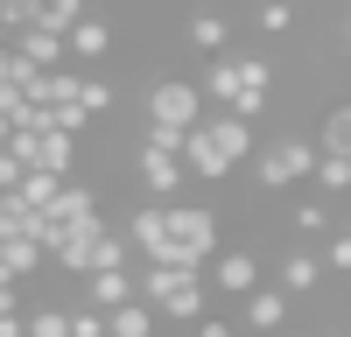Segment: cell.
Returning <instances> with one entry per match:
<instances>
[{
    "instance_id": "1",
    "label": "cell",
    "mask_w": 351,
    "mask_h": 337,
    "mask_svg": "<svg viewBox=\"0 0 351 337\" xmlns=\"http://www.w3.org/2000/svg\"><path fill=\"white\" fill-rule=\"evenodd\" d=\"M218 239H225V225H218L211 204H169V246L155 253L148 267H211Z\"/></svg>"
},
{
    "instance_id": "2",
    "label": "cell",
    "mask_w": 351,
    "mask_h": 337,
    "mask_svg": "<svg viewBox=\"0 0 351 337\" xmlns=\"http://www.w3.org/2000/svg\"><path fill=\"white\" fill-rule=\"evenodd\" d=\"M141 112H148V127H204L211 120V99H204V84H190V77H155Z\"/></svg>"
},
{
    "instance_id": "3",
    "label": "cell",
    "mask_w": 351,
    "mask_h": 337,
    "mask_svg": "<svg viewBox=\"0 0 351 337\" xmlns=\"http://www.w3.org/2000/svg\"><path fill=\"white\" fill-rule=\"evenodd\" d=\"M316 162H324V148H316V140L281 134L274 148H260V155H253V183H260V190H288V183L316 176Z\"/></svg>"
},
{
    "instance_id": "4",
    "label": "cell",
    "mask_w": 351,
    "mask_h": 337,
    "mask_svg": "<svg viewBox=\"0 0 351 337\" xmlns=\"http://www.w3.org/2000/svg\"><path fill=\"white\" fill-rule=\"evenodd\" d=\"M197 84H204V99H211V112H232L239 92H246V64H239V56H211Z\"/></svg>"
},
{
    "instance_id": "5",
    "label": "cell",
    "mask_w": 351,
    "mask_h": 337,
    "mask_svg": "<svg viewBox=\"0 0 351 337\" xmlns=\"http://www.w3.org/2000/svg\"><path fill=\"white\" fill-rule=\"evenodd\" d=\"M183 176H190V162H183V155H155V148H141V190H148L155 204H176Z\"/></svg>"
},
{
    "instance_id": "6",
    "label": "cell",
    "mask_w": 351,
    "mask_h": 337,
    "mask_svg": "<svg viewBox=\"0 0 351 337\" xmlns=\"http://www.w3.org/2000/svg\"><path fill=\"white\" fill-rule=\"evenodd\" d=\"M211 288H218V295H253V288H260V260H253L246 246L218 253V260H211Z\"/></svg>"
},
{
    "instance_id": "7",
    "label": "cell",
    "mask_w": 351,
    "mask_h": 337,
    "mask_svg": "<svg viewBox=\"0 0 351 337\" xmlns=\"http://www.w3.org/2000/svg\"><path fill=\"white\" fill-rule=\"evenodd\" d=\"M84 302H92V309H106V316H112V309L141 302V274H127V267H106V274H92V281H84Z\"/></svg>"
},
{
    "instance_id": "8",
    "label": "cell",
    "mask_w": 351,
    "mask_h": 337,
    "mask_svg": "<svg viewBox=\"0 0 351 337\" xmlns=\"http://www.w3.org/2000/svg\"><path fill=\"white\" fill-rule=\"evenodd\" d=\"M239 323H246V330H260V337L281 330V323H288V288H281V281H274V288L260 281V288L246 295V309H239Z\"/></svg>"
},
{
    "instance_id": "9",
    "label": "cell",
    "mask_w": 351,
    "mask_h": 337,
    "mask_svg": "<svg viewBox=\"0 0 351 337\" xmlns=\"http://www.w3.org/2000/svg\"><path fill=\"white\" fill-rule=\"evenodd\" d=\"M324 274H330L324 253H309V246L281 253V288H288V295H316V288H324Z\"/></svg>"
},
{
    "instance_id": "10",
    "label": "cell",
    "mask_w": 351,
    "mask_h": 337,
    "mask_svg": "<svg viewBox=\"0 0 351 337\" xmlns=\"http://www.w3.org/2000/svg\"><path fill=\"white\" fill-rule=\"evenodd\" d=\"M14 49H21L36 71H64V64H71V36H56V28H21Z\"/></svg>"
},
{
    "instance_id": "11",
    "label": "cell",
    "mask_w": 351,
    "mask_h": 337,
    "mask_svg": "<svg viewBox=\"0 0 351 337\" xmlns=\"http://www.w3.org/2000/svg\"><path fill=\"white\" fill-rule=\"evenodd\" d=\"M127 239L141 246V260H155V253L169 246V204H155V197H148V204L127 218Z\"/></svg>"
},
{
    "instance_id": "12",
    "label": "cell",
    "mask_w": 351,
    "mask_h": 337,
    "mask_svg": "<svg viewBox=\"0 0 351 337\" xmlns=\"http://www.w3.org/2000/svg\"><path fill=\"white\" fill-rule=\"evenodd\" d=\"M106 56H112V21L106 14H84L71 28V64H106Z\"/></svg>"
},
{
    "instance_id": "13",
    "label": "cell",
    "mask_w": 351,
    "mask_h": 337,
    "mask_svg": "<svg viewBox=\"0 0 351 337\" xmlns=\"http://www.w3.org/2000/svg\"><path fill=\"white\" fill-rule=\"evenodd\" d=\"M43 260H49L43 239H0V274H8V281H28Z\"/></svg>"
},
{
    "instance_id": "14",
    "label": "cell",
    "mask_w": 351,
    "mask_h": 337,
    "mask_svg": "<svg viewBox=\"0 0 351 337\" xmlns=\"http://www.w3.org/2000/svg\"><path fill=\"white\" fill-rule=\"evenodd\" d=\"M49 218L64 225V232H71V225H84V218H106V211H99V190H92V183H71V190L49 204Z\"/></svg>"
},
{
    "instance_id": "15",
    "label": "cell",
    "mask_w": 351,
    "mask_h": 337,
    "mask_svg": "<svg viewBox=\"0 0 351 337\" xmlns=\"http://www.w3.org/2000/svg\"><path fill=\"white\" fill-rule=\"evenodd\" d=\"M36 77H43V71L8 42V56H0V92H8V99H36Z\"/></svg>"
},
{
    "instance_id": "16",
    "label": "cell",
    "mask_w": 351,
    "mask_h": 337,
    "mask_svg": "<svg viewBox=\"0 0 351 337\" xmlns=\"http://www.w3.org/2000/svg\"><path fill=\"white\" fill-rule=\"evenodd\" d=\"M190 42H197L204 56H225V42H232V21H225V14H211V8H204V14H190Z\"/></svg>"
},
{
    "instance_id": "17",
    "label": "cell",
    "mask_w": 351,
    "mask_h": 337,
    "mask_svg": "<svg viewBox=\"0 0 351 337\" xmlns=\"http://www.w3.org/2000/svg\"><path fill=\"white\" fill-rule=\"evenodd\" d=\"M155 323H162L155 302H127V309H112V337H155Z\"/></svg>"
},
{
    "instance_id": "18",
    "label": "cell",
    "mask_w": 351,
    "mask_h": 337,
    "mask_svg": "<svg viewBox=\"0 0 351 337\" xmlns=\"http://www.w3.org/2000/svg\"><path fill=\"white\" fill-rule=\"evenodd\" d=\"M64 190H71V176H49V168H28V183H21V197H28L36 211H49Z\"/></svg>"
},
{
    "instance_id": "19",
    "label": "cell",
    "mask_w": 351,
    "mask_h": 337,
    "mask_svg": "<svg viewBox=\"0 0 351 337\" xmlns=\"http://www.w3.org/2000/svg\"><path fill=\"white\" fill-rule=\"evenodd\" d=\"M324 155H351V105H330L324 112V140H316Z\"/></svg>"
},
{
    "instance_id": "20",
    "label": "cell",
    "mask_w": 351,
    "mask_h": 337,
    "mask_svg": "<svg viewBox=\"0 0 351 337\" xmlns=\"http://www.w3.org/2000/svg\"><path fill=\"white\" fill-rule=\"evenodd\" d=\"M28 337H71V309L36 302V309H28Z\"/></svg>"
},
{
    "instance_id": "21",
    "label": "cell",
    "mask_w": 351,
    "mask_h": 337,
    "mask_svg": "<svg viewBox=\"0 0 351 337\" xmlns=\"http://www.w3.org/2000/svg\"><path fill=\"white\" fill-rule=\"evenodd\" d=\"M253 21H260V36H288L295 28V0H260Z\"/></svg>"
},
{
    "instance_id": "22",
    "label": "cell",
    "mask_w": 351,
    "mask_h": 337,
    "mask_svg": "<svg viewBox=\"0 0 351 337\" xmlns=\"http://www.w3.org/2000/svg\"><path fill=\"white\" fill-rule=\"evenodd\" d=\"M316 183H324V197H344L351 190V155H324L316 162Z\"/></svg>"
},
{
    "instance_id": "23",
    "label": "cell",
    "mask_w": 351,
    "mask_h": 337,
    "mask_svg": "<svg viewBox=\"0 0 351 337\" xmlns=\"http://www.w3.org/2000/svg\"><path fill=\"white\" fill-rule=\"evenodd\" d=\"M71 337H112V316L92 309V302H77V309H71Z\"/></svg>"
},
{
    "instance_id": "24",
    "label": "cell",
    "mask_w": 351,
    "mask_h": 337,
    "mask_svg": "<svg viewBox=\"0 0 351 337\" xmlns=\"http://www.w3.org/2000/svg\"><path fill=\"white\" fill-rule=\"evenodd\" d=\"M295 232H324V239H330V204H324V197L295 204Z\"/></svg>"
},
{
    "instance_id": "25",
    "label": "cell",
    "mask_w": 351,
    "mask_h": 337,
    "mask_svg": "<svg viewBox=\"0 0 351 337\" xmlns=\"http://www.w3.org/2000/svg\"><path fill=\"white\" fill-rule=\"evenodd\" d=\"M112 99H120V92H112L106 77H92V71H84V105H92V120H106V112H112Z\"/></svg>"
},
{
    "instance_id": "26",
    "label": "cell",
    "mask_w": 351,
    "mask_h": 337,
    "mask_svg": "<svg viewBox=\"0 0 351 337\" xmlns=\"http://www.w3.org/2000/svg\"><path fill=\"white\" fill-rule=\"evenodd\" d=\"M324 260H330V274H351V232H337V239L324 246Z\"/></svg>"
},
{
    "instance_id": "27",
    "label": "cell",
    "mask_w": 351,
    "mask_h": 337,
    "mask_svg": "<svg viewBox=\"0 0 351 337\" xmlns=\"http://www.w3.org/2000/svg\"><path fill=\"white\" fill-rule=\"evenodd\" d=\"M197 337H239V330H232L225 316H204V323H197Z\"/></svg>"
},
{
    "instance_id": "28",
    "label": "cell",
    "mask_w": 351,
    "mask_h": 337,
    "mask_svg": "<svg viewBox=\"0 0 351 337\" xmlns=\"http://www.w3.org/2000/svg\"><path fill=\"white\" fill-rule=\"evenodd\" d=\"M344 337H351V330H344Z\"/></svg>"
}]
</instances>
